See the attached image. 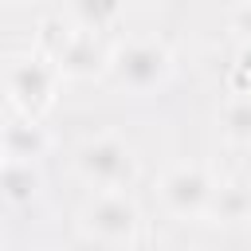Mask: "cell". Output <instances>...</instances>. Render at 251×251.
Listing matches in <instances>:
<instances>
[{"mask_svg":"<svg viewBox=\"0 0 251 251\" xmlns=\"http://www.w3.org/2000/svg\"><path fill=\"white\" fill-rule=\"evenodd\" d=\"M59 78H63V71H59L55 59L43 55V51H16V55H8V63H4L8 102H12V110L24 114V118H39V114L51 106Z\"/></svg>","mask_w":251,"mask_h":251,"instance_id":"obj_1","label":"cell"},{"mask_svg":"<svg viewBox=\"0 0 251 251\" xmlns=\"http://www.w3.org/2000/svg\"><path fill=\"white\" fill-rule=\"evenodd\" d=\"M75 173L94 188V192H126L137 176V153L114 133H98L78 145L75 153Z\"/></svg>","mask_w":251,"mask_h":251,"instance_id":"obj_2","label":"cell"},{"mask_svg":"<svg viewBox=\"0 0 251 251\" xmlns=\"http://www.w3.org/2000/svg\"><path fill=\"white\" fill-rule=\"evenodd\" d=\"M173 75V55L161 39H129L122 47H114V63H110V78L129 90V94H153L157 86H165Z\"/></svg>","mask_w":251,"mask_h":251,"instance_id":"obj_3","label":"cell"},{"mask_svg":"<svg viewBox=\"0 0 251 251\" xmlns=\"http://www.w3.org/2000/svg\"><path fill=\"white\" fill-rule=\"evenodd\" d=\"M137 227H141V212L126 192H94V200L82 208L86 239H94L110 251L129 247L137 239Z\"/></svg>","mask_w":251,"mask_h":251,"instance_id":"obj_4","label":"cell"},{"mask_svg":"<svg viewBox=\"0 0 251 251\" xmlns=\"http://www.w3.org/2000/svg\"><path fill=\"white\" fill-rule=\"evenodd\" d=\"M216 188H220V180H216L204 165H196V161H180V165H173V169L157 180V196H161L165 212L176 216V220L208 216Z\"/></svg>","mask_w":251,"mask_h":251,"instance_id":"obj_5","label":"cell"},{"mask_svg":"<svg viewBox=\"0 0 251 251\" xmlns=\"http://www.w3.org/2000/svg\"><path fill=\"white\" fill-rule=\"evenodd\" d=\"M114 51L102 43V31H86V27H71L67 43L55 55V67L71 78H90L98 71H110Z\"/></svg>","mask_w":251,"mask_h":251,"instance_id":"obj_6","label":"cell"},{"mask_svg":"<svg viewBox=\"0 0 251 251\" xmlns=\"http://www.w3.org/2000/svg\"><path fill=\"white\" fill-rule=\"evenodd\" d=\"M51 149V133L39 126V118H12L4 126V161H35Z\"/></svg>","mask_w":251,"mask_h":251,"instance_id":"obj_7","label":"cell"},{"mask_svg":"<svg viewBox=\"0 0 251 251\" xmlns=\"http://www.w3.org/2000/svg\"><path fill=\"white\" fill-rule=\"evenodd\" d=\"M67 12H71V24H75V27L106 31V27L118 24L122 0H67Z\"/></svg>","mask_w":251,"mask_h":251,"instance_id":"obj_8","label":"cell"},{"mask_svg":"<svg viewBox=\"0 0 251 251\" xmlns=\"http://www.w3.org/2000/svg\"><path fill=\"white\" fill-rule=\"evenodd\" d=\"M208 216H216V224H239V220H251V188L247 184H220L216 196H212V208Z\"/></svg>","mask_w":251,"mask_h":251,"instance_id":"obj_9","label":"cell"},{"mask_svg":"<svg viewBox=\"0 0 251 251\" xmlns=\"http://www.w3.org/2000/svg\"><path fill=\"white\" fill-rule=\"evenodd\" d=\"M39 165L35 161H4V196L8 204H24L31 196H39Z\"/></svg>","mask_w":251,"mask_h":251,"instance_id":"obj_10","label":"cell"},{"mask_svg":"<svg viewBox=\"0 0 251 251\" xmlns=\"http://www.w3.org/2000/svg\"><path fill=\"white\" fill-rule=\"evenodd\" d=\"M220 129L227 141H251V98H235L220 114Z\"/></svg>","mask_w":251,"mask_h":251,"instance_id":"obj_11","label":"cell"},{"mask_svg":"<svg viewBox=\"0 0 251 251\" xmlns=\"http://www.w3.org/2000/svg\"><path fill=\"white\" fill-rule=\"evenodd\" d=\"M235 27H239V31H247V35H251V0H247V4H243V8H239V12H235Z\"/></svg>","mask_w":251,"mask_h":251,"instance_id":"obj_12","label":"cell"},{"mask_svg":"<svg viewBox=\"0 0 251 251\" xmlns=\"http://www.w3.org/2000/svg\"><path fill=\"white\" fill-rule=\"evenodd\" d=\"M4 4H24V0H4Z\"/></svg>","mask_w":251,"mask_h":251,"instance_id":"obj_13","label":"cell"},{"mask_svg":"<svg viewBox=\"0 0 251 251\" xmlns=\"http://www.w3.org/2000/svg\"><path fill=\"white\" fill-rule=\"evenodd\" d=\"M145 4H161V0H145Z\"/></svg>","mask_w":251,"mask_h":251,"instance_id":"obj_14","label":"cell"}]
</instances>
